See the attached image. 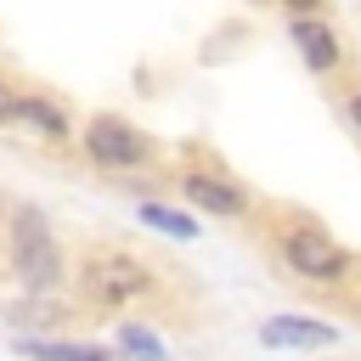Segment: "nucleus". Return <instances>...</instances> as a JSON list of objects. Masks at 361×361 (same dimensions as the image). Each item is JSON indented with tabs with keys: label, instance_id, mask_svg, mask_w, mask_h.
Listing matches in <instances>:
<instances>
[{
	"label": "nucleus",
	"instance_id": "1",
	"mask_svg": "<svg viewBox=\"0 0 361 361\" xmlns=\"http://www.w3.org/2000/svg\"><path fill=\"white\" fill-rule=\"evenodd\" d=\"M11 271L28 293H51L62 282V248L51 237V220L28 203L11 214Z\"/></svg>",
	"mask_w": 361,
	"mask_h": 361
},
{
	"label": "nucleus",
	"instance_id": "2",
	"mask_svg": "<svg viewBox=\"0 0 361 361\" xmlns=\"http://www.w3.org/2000/svg\"><path fill=\"white\" fill-rule=\"evenodd\" d=\"M282 259H288L293 276L322 282V288H333V282L350 276V254H344L327 231H316V226H293V231L282 237Z\"/></svg>",
	"mask_w": 361,
	"mask_h": 361
},
{
	"label": "nucleus",
	"instance_id": "3",
	"mask_svg": "<svg viewBox=\"0 0 361 361\" xmlns=\"http://www.w3.org/2000/svg\"><path fill=\"white\" fill-rule=\"evenodd\" d=\"M79 141H85V152H90L96 164H107V169H135V164H147V158H152V141H147L135 124L113 118V113L90 118Z\"/></svg>",
	"mask_w": 361,
	"mask_h": 361
},
{
	"label": "nucleus",
	"instance_id": "4",
	"mask_svg": "<svg viewBox=\"0 0 361 361\" xmlns=\"http://www.w3.org/2000/svg\"><path fill=\"white\" fill-rule=\"evenodd\" d=\"M147 288H152V276H147V265L130 259V254H96V259L85 265V293L102 299V305H130V299L147 293Z\"/></svg>",
	"mask_w": 361,
	"mask_h": 361
},
{
	"label": "nucleus",
	"instance_id": "5",
	"mask_svg": "<svg viewBox=\"0 0 361 361\" xmlns=\"http://www.w3.org/2000/svg\"><path fill=\"white\" fill-rule=\"evenodd\" d=\"M259 344L265 350H333L338 327L316 322V316H265L259 322Z\"/></svg>",
	"mask_w": 361,
	"mask_h": 361
},
{
	"label": "nucleus",
	"instance_id": "6",
	"mask_svg": "<svg viewBox=\"0 0 361 361\" xmlns=\"http://www.w3.org/2000/svg\"><path fill=\"white\" fill-rule=\"evenodd\" d=\"M180 192H186V203H197L203 214H220V220H237V214L248 209V197H243L231 180H220V175H203V169L180 175Z\"/></svg>",
	"mask_w": 361,
	"mask_h": 361
},
{
	"label": "nucleus",
	"instance_id": "7",
	"mask_svg": "<svg viewBox=\"0 0 361 361\" xmlns=\"http://www.w3.org/2000/svg\"><path fill=\"white\" fill-rule=\"evenodd\" d=\"M288 39L299 45V56H305L310 73H333V68H338V34H333L322 17H293V23H288Z\"/></svg>",
	"mask_w": 361,
	"mask_h": 361
},
{
	"label": "nucleus",
	"instance_id": "8",
	"mask_svg": "<svg viewBox=\"0 0 361 361\" xmlns=\"http://www.w3.org/2000/svg\"><path fill=\"white\" fill-rule=\"evenodd\" d=\"M17 355H28V361H118L102 344H68V338H17Z\"/></svg>",
	"mask_w": 361,
	"mask_h": 361
},
{
	"label": "nucleus",
	"instance_id": "9",
	"mask_svg": "<svg viewBox=\"0 0 361 361\" xmlns=\"http://www.w3.org/2000/svg\"><path fill=\"white\" fill-rule=\"evenodd\" d=\"M17 118L34 124L45 141H68V118H62V107L45 102V96H34V90H17Z\"/></svg>",
	"mask_w": 361,
	"mask_h": 361
},
{
	"label": "nucleus",
	"instance_id": "10",
	"mask_svg": "<svg viewBox=\"0 0 361 361\" xmlns=\"http://www.w3.org/2000/svg\"><path fill=\"white\" fill-rule=\"evenodd\" d=\"M135 220H141V226H152V231H164V237H180V243L203 231L186 209H169V203H141V209H135Z\"/></svg>",
	"mask_w": 361,
	"mask_h": 361
},
{
	"label": "nucleus",
	"instance_id": "11",
	"mask_svg": "<svg viewBox=\"0 0 361 361\" xmlns=\"http://www.w3.org/2000/svg\"><path fill=\"white\" fill-rule=\"evenodd\" d=\"M113 344H118V355H130V361H169V350L158 344V333L141 327V322H118Z\"/></svg>",
	"mask_w": 361,
	"mask_h": 361
},
{
	"label": "nucleus",
	"instance_id": "12",
	"mask_svg": "<svg viewBox=\"0 0 361 361\" xmlns=\"http://www.w3.org/2000/svg\"><path fill=\"white\" fill-rule=\"evenodd\" d=\"M11 118H17V90L0 79V124H11Z\"/></svg>",
	"mask_w": 361,
	"mask_h": 361
},
{
	"label": "nucleus",
	"instance_id": "13",
	"mask_svg": "<svg viewBox=\"0 0 361 361\" xmlns=\"http://www.w3.org/2000/svg\"><path fill=\"white\" fill-rule=\"evenodd\" d=\"M344 113H350V124L361 130V90H350V102H344Z\"/></svg>",
	"mask_w": 361,
	"mask_h": 361
},
{
	"label": "nucleus",
	"instance_id": "14",
	"mask_svg": "<svg viewBox=\"0 0 361 361\" xmlns=\"http://www.w3.org/2000/svg\"><path fill=\"white\" fill-rule=\"evenodd\" d=\"M288 6H293V17H316V6H322V0H288Z\"/></svg>",
	"mask_w": 361,
	"mask_h": 361
}]
</instances>
